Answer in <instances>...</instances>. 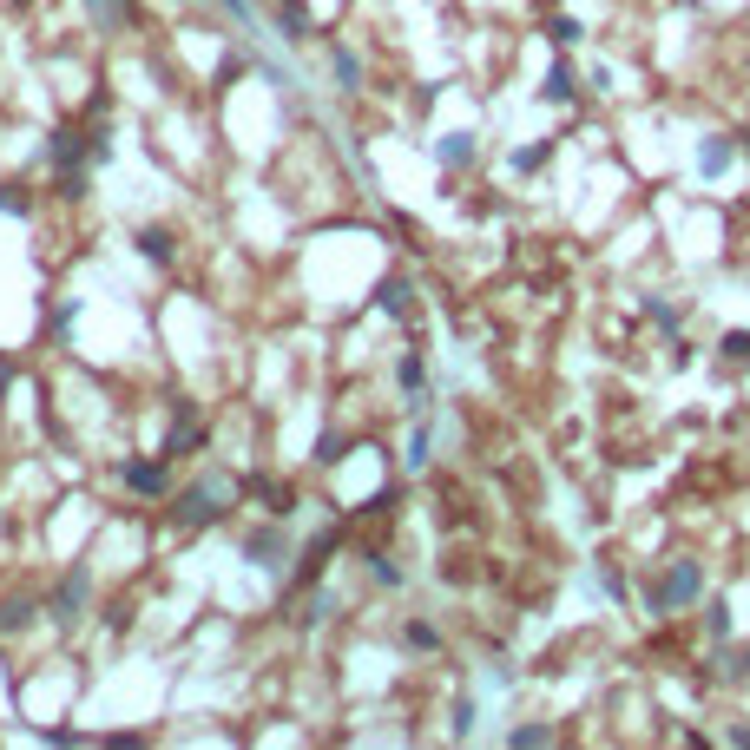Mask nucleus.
<instances>
[{
	"instance_id": "1",
	"label": "nucleus",
	"mask_w": 750,
	"mask_h": 750,
	"mask_svg": "<svg viewBox=\"0 0 750 750\" xmlns=\"http://www.w3.org/2000/svg\"><path fill=\"white\" fill-rule=\"evenodd\" d=\"M237 500H244V474L204 468L191 487H178V494H172V527H185V533H204V527H218V520L231 514Z\"/></svg>"
},
{
	"instance_id": "2",
	"label": "nucleus",
	"mask_w": 750,
	"mask_h": 750,
	"mask_svg": "<svg viewBox=\"0 0 750 750\" xmlns=\"http://www.w3.org/2000/svg\"><path fill=\"white\" fill-rule=\"evenodd\" d=\"M678 606H704V560H665L645 579V612L652 619H665Z\"/></svg>"
},
{
	"instance_id": "3",
	"label": "nucleus",
	"mask_w": 750,
	"mask_h": 750,
	"mask_svg": "<svg viewBox=\"0 0 750 750\" xmlns=\"http://www.w3.org/2000/svg\"><path fill=\"white\" fill-rule=\"evenodd\" d=\"M237 553H244V560L257 566V573H270V579H277L283 566L297 560V540H290V527H283V520L270 514V520H257V527H244V540H237Z\"/></svg>"
},
{
	"instance_id": "4",
	"label": "nucleus",
	"mask_w": 750,
	"mask_h": 750,
	"mask_svg": "<svg viewBox=\"0 0 750 750\" xmlns=\"http://www.w3.org/2000/svg\"><path fill=\"white\" fill-rule=\"evenodd\" d=\"M86 606H93V573H86V566H73V573L53 586L47 612H53V625H79V619H86Z\"/></svg>"
},
{
	"instance_id": "5",
	"label": "nucleus",
	"mask_w": 750,
	"mask_h": 750,
	"mask_svg": "<svg viewBox=\"0 0 750 750\" xmlns=\"http://www.w3.org/2000/svg\"><path fill=\"white\" fill-rule=\"evenodd\" d=\"M198 448H204V422H198V408L178 402L172 435H165V461H185V454H198Z\"/></svg>"
},
{
	"instance_id": "6",
	"label": "nucleus",
	"mask_w": 750,
	"mask_h": 750,
	"mask_svg": "<svg viewBox=\"0 0 750 750\" xmlns=\"http://www.w3.org/2000/svg\"><path fill=\"white\" fill-rule=\"evenodd\" d=\"M119 481L132 494H172V468H165V454L158 461H119Z\"/></svg>"
},
{
	"instance_id": "7",
	"label": "nucleus",
	"mask_w": 750,
	"mask_h": 750,
	"mask_svg": "<svg viewBox=\"0 0 750 750\" xmlns=\"http://www.w3.org/2000/svg\"><path fill=\"white\" fill-rule=\"evenodd\" d=\"M737 152L744 145L731 139V132H711V139H698V178H724L737 165Z\"/></svg>"
},
{
	"instance_id": "8",
	"label": "nucleus",
	"mask_w": 750,
	"mask_h": 750,
	"mask_svg": "<svg viewBox=\"0 0 750 750\" xmlns=\"http://www.w3.org/2000/svg\"><path fill=\"white\" fill-rule=\"evenodd\" d=\"M474 158H481V139H474V132H441L435 139V165L441 172H468Z\"/></svg>"
},
{
	"instance_id": "9",
	"label": "nucleus",
	"mask_w": 750,
	"mask_h": 750,
	"mask_svg": "<svg viewBox=\"0 0 750 750\" xmlns=\"http://www.w3.org/2000/svg\"><path fill=\"white\" fill-rule=\"evenodd\" d=\"M375 310L382 316H408L415 310V277H408V270H389V277L375 283Z\"/></svg>"
},
{
	"instance_id": "10",
	"label": "nucleus",
	"mask_w": 750,
	"mask_h": 750,
	"mask_svg": "<svg viewBox=\"0 0 750 750\" xmlns=\"http://www.w3.org/2000/svg\"><path fill=\"white\" fill-rule=\"evenodd\" d=\"M540 99H547V106H573V99H579L573 60H553V66H547V79H540Z\"/></svg>"
},
{
	"instance_id": "11",
	"label": "nucleus",
	"mask_w": 750,
	"mask_h": 750,
	"mask_svg": "<svg viewBox=\"0 0 750 750\" xmlns=\"http://www.w3.org/2000/svg\"><path fill=\"white\" fill-rule=\"evenodd\" d=\"M86 7V20H93L99 33H125L132 27V0H79Z\"/></svg>"
},
{
	"instance_id": "12",
	"label": "nucleus",
	"mask_w": 750,
	"mask_h": 750,
	"mask_svg": "<svg viewBox=\"0 0 750 750\" xmlns=\"http://www.w3.org/2000/svg\"><path fill=\"white\" fill-rule=\"evenodd\" d=\"M132 244H139V257H152V264H172V257H178V237L165 231V224H139Z\"/></svg>"
},
{
	"instance_id": "13",
	"label": "nucleus",
	"mask_w": 750,
	"mask_h": 750,
	"mask_svg": "<svg viewBox=\"0 0 750 750\" xmlns=\"http://www.w3.org/2000/svg\"><path fill=\"white\" fill-rule=\"evenodd\" d=\"M336 553V527H323V533H310V547H303V566H297V579L310 586L316 573H323V560Z\"/></svg>"
},
{
	"instance_id": "14",
	"label": "nucleus",
	"mask_w": 750,
	"mask_h": 750,
	"mask_svg": "<svg viewBox=\"0 0 750 750\" xmlns=\"http://www.w3.org/2000/svg\"><path fill=\"white\" fill-rule=\"evenodd\" d=\"M277 27H283V40H290V47H297V40H310V7H303V0H277Z\"/></svg>"
},
{
	"instance_id": "15",
	"label": "nucleus",
	"mask_w": 750,
	"mask_h": 750,
	"mask_svg": "<svg viewBox=\"0 0 750 750\" xmlns=\"http://www.w3.org/2000/svg\"><path fill=\"white\" fill-rule=\"evenodd\" d=\"M428 448H435V435H428V415H415V435H408V454H402V468H408V474H422L428 461H435V454H428Z\"/></svg>"
},
{
	"instance_id": "16",
	"label": "nucleus",
	"mask_w": 750,
	"mask_h": 750,
	"mask_svg": "<svg viewBox=\"0 0 750 750\" xmlns=\"http://www.w3.org/2000/svg\"><path fill=\"white\" fill-rule=\"evenodd\" d=\"M422 382H428V362H422V349H408V356L395 362V389H402V395H422Z\"/></svg>"
},
{
	"instance_id": "17",
	"label": "nucleus",
	"mask_w": 750,
	"mask_h": 750,
	"mask_svg": "<svg viewBox=\"0 0 750 750\" xmlns=\"http://www.w3.org/2000/svg\"><path fill=\"white\" fill-rule=\"evenodd\" d=\"M323 619H336V586H316L297 612V625H323Z\"/></svg>"
},
{
	"instance_id": "18",
	"label": "nucleus",
	"mask_w": 750,
	"mask_h": 750,
	"mask_svg": "<svg viewBox=\"0 0 750 750\" xmlns=\"http://www.w3.org/2000/svg\"><path fill=\"white\" fill-rule=\"evenodd\" d=\"M731 632H737V625H731V606H724V599H704V639L724 645Z\"/></svg>"
},
{
	"instance_id": "19",
	"label": "nucleus",
	"mask_w": 750,
	"mask_h": 750,
	"mask_svg": "<svg viewBox=\"0 0 750 750\" xmlns=\"http://www.w3.org/2000/svg\"><path fill=\"white\" fill-rule=\"evenodd\" d=\"M547 40H553V47H560V53H573L579 40H586V27H579L573 14H547Z\"/></svg>"
},
{
	"instance_id": "20",
	"label": "nucleus",
	"mask_w": 750,
	"mask_h": 750,
	"mask_svg": "<svg viewBox=\"0 0 750 750\" xmlns=\"http://www.w3.org/2000/svg\"><path fill=\"white\" fill-rule=\"evenodd\" d=\"M369 579L382 586V593H402V566H395V553H369Z\"/></svg>"
},
{
	"instance_id": "21",
	"label": "nucleus",
	"mask_w": 750,
	"mask_h": 750,
	"mask_svg": "<svg viewBox=\"0 0 750 750\" xmlns=\"http://www.w3.org/2000/svg\"><path fill=\"white\" fill-rule=\"evenodd\" d=\"M507 744H514V750H533V744H560V724H514V731H507Z\"/></svg>"
},
{
	"instance_id": "22",
	"label": "nucleus",
	"mask_w": 750,
	"mask_h": 750,
	"mask_svg": "<svg viewBox=\"0 0 750 750\" xmlns=\"http://www.w3.org/2000/svg\"><path fill=\"white\" fill-rule=\"evenodd\" d=\"M329 66H336V86H343V93H362V60H356L349 47L329 53Z\"/></svg>"
},
{
	"instance_id": "23",
	"label": "nucleus",
	"mask_w": 750,
	"mask_h": 750,
	"mask_svg": "<svg viewBox=\"0 0 750 750\" xmlns=\"http://www.w3.org/2000/svg\"><path fill=\"white\" fill-rule=\"evenodd\" d=\"M402 645H408V652H441V632L428 619H408L402 625Z\"/></svg>"
},
{
	"instance_id": "24",
	"label": "nucleus",
	"mask_w": 750,
	"mask_h": 750,
	"mask_svg": "<svg viewBox=\"0 0 750 750\" xmlns=\"http://www.w3.org/2000/svg\"><path fill=\"white\" fill-rule=\"evenodd\" d=\"M718 356L737 362V369H750V329H724V336H718Z\"/></svg>"
},
{
	"instance_id": "25",
	"label": "nucleus",
	"mask_w": 750,
	"mask_h": 750,
	"mask_svg": "<svg viewBox=\"0 0 750 750\" xmlns=\"http://www.w3.org/2000/svg\"><path fill=\"white\" fill-rule=\"evenodd\" d=\"M231 27H244V40H257V14H250V0H211Z\"/></svg>"
},
{
	"instance_id": "26",
	"label": "nucleus",
	"mask_w": 750,
	"mask_h": 750,
	"mask_svg": "<svg viewBox=\"0 0 750 750\" xmlns=\"http://www.w3.org/2000/svg\"><path fill=\"white\" fill-rule=\"evenodd\" d=\"M448 731L454 737H474V691H461V698L448 704Z\"/></svg>"
},
{
	"instance_id": "27",
	"label": "nucleus",
	"mask_w": 750,
	"mask_h": 750,
	"mask_svg": "<svg viewBox=\"0 0 750 750\" xmlns=\"http://www.w3.org/2000/svg\"><path fill=\"white\" fill-rule=\"evenodd\" d=\"M547 158H553V139H540V145H520V152L507 158V165H514V172H540Z\"/></svg>"
},
{
	"instance_id": "28",
	"label": "nucleus",
	"mask_w": 750,
	"mask_h": 750,
	"mask_svg": "<svg viewBox=\"0 0 750 750\" xmlns=\"http://www.w3.org/2000/svg\"><path fill=\"white\" fill-rule=\"evenodd\" d=\"M20 625H33V599H7L0 606V632H20Z\"/></svg>"
},
{
	"instance_id": "29",
	"label": "nucleus",
	"mask_w": 750,
	"mask_h": 750,
	"mask_svg": "<svg viewBox=\"0 0 750 750\" xmlns=\"http://www.w3.org/2000/svg\"><path fill=\"white\" fill-rule=\"evenodd\" d=\"M645 316H652V323H665V329L685 323V310H678V303H665V297H645Z\"/></svg>"
},
{
	"instance_id": "30",
	"label": "nucleus",
	"mask_w": 750,
	"mask_h": 750,
	"mask_svg": "<svg viewBox=\"0 0 750 750\" xmlns=\"http://www.w3.org/2000/svg\"><path fill=\"white\" fill-rule=\"evenodd\" d=\"M336 461H343V435L323 428V441H316V468H336Z\"/></svg>"
},
{
	"instance_id": "31",
	"label": "nucleus",
	"mask_w": 750,
	"mask_h": 750,
	"mask_svg": "<svg viewBox=\"0 0 750 750\" xmlns=\"http://www.w3.org/2000/svg\"><path fill=\"white\" fill-rule=\"evenodd\" d=\"M0 211H7V218H27V211H33V198H27L20 185H0Z\"/></svg>"
},
{
	"instance_id": "32",
	"label": "nucleus",
	"mask_w": 750,
	"mask_h": 750,
	"mask_svg": "<svg viewBox=\"0 0 750 750\" xmlns=\"http://www.w3.org/2000/svg\"><path fill=\"white\" fill-rule=\"evenodd\" d=\"M599 593H612V599H625V573H619V566H599Z\"/></svg>"
},
{
	"instance_id": "33",
	"label": "nucleus",
	"mask_w": 750,
	"mask_h": 750,
	"mask_svg": "<svg viewBox=\"0 0 750 750\" xmlns=\"http://www.w3.org/2000/svg\"><path fill=\"white\" fill-rule=\"evenodd\" d=\"M724 744H744V750H750V724H731V731H724Z\"/></svg>"
},
{
	"instance_id": "34",
	"label": "nucleus",
	"mask_w": 750,
	"mask_h": 750,
	"mask_svg": "<svg viewBox=\"0 0 750 750\" xmlns=\"http://www.w3.org/2000/svg\"><path fill=\"white\" fill-rule=\"evenodd\" d=\"M744 685H750V645H744Z\"/></svg>"
},
{
	"instance_id": "35",
	"label": "nucleus",
	"mask_w": 750,
	"mask_h": 750,
	"mask_svg": "<svg viewBox=\"0 0 750 750\" xmlns=\"http://www.w3.org/2000/svg\"><path fill=\"white\" fill-rule=\"evenodd\" d=\"M7 7H33V0H7Z\"/></svg>"
}]
</instances>
